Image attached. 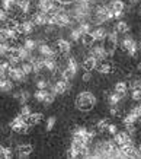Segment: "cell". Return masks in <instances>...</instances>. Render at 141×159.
I'll list each match as a JSON object with an SVG mask.
<instances>
[{
  "mask_svg": "<svg viewBox=\"0 0 141 159\" xmlns=\"http://www.w3.org/2000/svg\"><path fill=\"white\" fill-rule=\"evenodd\" d=\"M96 105H97V98L95 97V93H93L92 91L84 89V91H80L77 95H76L74 107H76V110L83 112V114L93 111Z\"/></svg>",
  "mask_w": 141,
  "mask_h": 159,
  "instance_id": "cell-1",
  "label": "cell"
},
{
  "mask_svg": "<svg viewBox=\"0 0 141 159\" xmlns=\"http://www.w3.org/2000/svg\"><path fill=\"white\" fill-rule=\"evenodd\" d=\"M112 19H115V15H113V10L111 9L109 5H96L93 7V15H92V20L99 26L102 24H106V22H111Z\"/></svg>",
  "mask_w": 141,
  "mask_h": 159,
  "instance_id": "cell-2",
  "label": "cell"
},
{
  "mask_svg": "<svg viewBox=\"0 0 141 159\" xmlns=\"http://www.w3.org/2000/svg\"><path fill=\"white\" fill-rule=\"evenodd\" d=\"M31 127H34V125L29 124V121L26 120L24 116H20V114H18V116L13 117V118L9 121V129L13 131V133L20 134V136L28 134L31 131Z\"/></svg>",
  "mask_w": 141,
  "mask_h": 159,
  "instance_id": "cell-3",
  "label": "cell"
},
{
  "mask_svg": "<svg viewBox=\"0 0 141 159\" xmlns=\"http://www.w3.org/2000/svg\"><path fill=\"white\" fill-rule=\"evenodd\" d=\"M119 48H121L124 53L128 54L130 57H135L137 53H138V50H140V44L132 38V35L125 34V37H124V38L121 39V43H119Z\"/></svg>",
  "mask_w": 141,
  "mask_h": 159,
  "instance_id": "cell-4",
  "label": "cell"
},
{
  "mask_svg": "<svg viewBox=\"0 0 141 159\" xmlns=\"http://www.w3.org/2000/svg\"><path fill=\"white\" fill-rule=\"evenodd\" d=\"M89 54L93 56L97 61H106L108 58H111V54H109V51H108L106 47H105V43L97 44L96 47L92 45V47L89 48Z\"/></svg>",
  "mask_w": 141,
  "mask_h": 159,
  "instance_id": "cell-5",
  "label": "cell"
},
{
  "mask_svg": "<svg viewBox=\"0 0 141 159\" xmlns=\"http://www.w3.org/2000/svg\"><path fill=\"white\" fill-rule=\"evenodd\" d=\"M20 31L16 28H10L7 25H3L0 29V39L2 41H18L20 37Z\"/></svg>",
  "mask_w": 141,
  "mask_h": 159,
  "instance_id": "cell-6",
  "label": "cell"
},
{
  "mask_svg": "<svg viewBox=\"0 0 141 159\" xmlns=\"http://www.w3.org/2000/svg\"><path fill=\"white\" fill-rule=\"evenodd\" d=\"M49 88H51V91H53L57 97H58V95H66V93L70 91V82L66 80V79H63V77H58Z\"/></svg>",
  "mask_w": 141,
  "mask_h": 159,
  "instance_id": "cell-7",
  "label": "cell"
},
{
  "mask_svg": "<svg viewBox=\"0 0 141 159\" xmlns=\"http://www.w3.org/2000/svg\"><path fill=\"white\" fill-rule=\"evenodd\" d=\"M9 77L13 80L15 83H25L26 80H28V75L22 70V67L19 66H15V67H10L9 70Z\"/></svg>",
  "mask_w": 141,
  "mask_h": 159,
  "instance_id": "cell-8",
  "label": "cell"
},
{
  "mask_svg": "<svg viewBox=\"0 0 141 159\" xmlns=\"http://www.w3.org/2000/svg\"><path fill=\"white\" fill-rule=\"evenodd\" d=\"M38 54L41 57H57L58 56V51H57V47H54L48 43H41L38 45Z\"/></svg>",
  "mask_w": 141,
  "mask_h": 159,
  "instance_id": "cell-9",
  "label": "cell"
},
{
  "mask_svg": "<svg viewBox=\"0 0 141 159\" xmlns=\"http://www.w3.org/2000/svg\"><path fill=\"white\" fill-rule=\"evenodd\" d=\"M55 47H57V51L61 57H66L68 54L71 53V39H67V38H58L55 41Z\"/></svg>",
  "mask_w": 141,
  "mask_h": 159,
  "instance_id": "cell-10",
  "label": "cell"
},
{
  "mask_svg": "<svg viewBox=\"0 0 141 159\" xmlns=\"http://www.w3.org/2000/svg\"><path fill=\"white\" fill-rule=\"evenodd\" d=\"M12 97H13V99H16V101L19 102L20 105H25V104L29 102L31 98H34V93H32L29 89L20 88V89L15 91V93H12Z\"/></svg>",
  "mask_w": 141,
  "mask_h": 159,
  "instance_id": "cell-11",
  "label": "cell"
},
{
  "mask_svg": "<svg viewBox=\"0 0 141 159\" xmlns=\"http://www.w3.org/2000/svg\"><path fill=\"white\" fill-rule=\"evenodd\" d=\"M15 152H16V156L20 159L29 158L31 155L34 153V146L31 145V143H18Z\"/></svg>",
  "mask_w": 141,
  "mask_h": 159,
  "instance_id": "cell-12",
  "label": "cell"
},
{
  "mask_svg": "<svg viewBox=\"0 0 141 159\" xmlns=\"http://www.w3.org/2000/svg\"><path fill=\"white\" fill-rule=\"evenodd\" d=\"M31 19L34 20V24L36 26H47L48 25V20H49V15L45 13V12H41V10H36Z\"/></svg>",
  "mask_w": 141,
  "mask_h": 159,
  "instance_id": "cell-13",
  "label": "cell"
},
{
  "mask_svg": "<svg viewBox=\"0 0 141 159\" xmlns=\"http://www.w3.org/2000/svg\"><path fill=\"white\" fill-rule=\"evenodd\" d=\"M97 66H99V61L93 56H90V54L86 56L82 61V67L84 72H93L95 69H97Z\"/></svg>",
  "mask_w": 141,
  "mask_h": 159,
  "instance_id": "cell-14",
  "label": "cell"
},
{
  "mask_svg": "<svg viewBox=\"0 0 141 159\" xmlns=\"http://www.w3.org/2000/svg\"><path fill=\"white\" fill-rule=\"evenodd\" d=\"M35 26H36V25L34 24L32 19H24V20H20L19 31L22 35H31V34H34Z\"/></svg>",
  "mask_w": 141,
  "mask_h": 159,
  "instance_id": "cell-15",
  "label": "cell"
},
{
  "mask_svg": "<svg viewBox=\"0 0 141 159\" xmlns=\"http://www.w3.org/2000/svg\"><path fill=\"white\" fill-rule=\"evenodd\" d=\"M113 140H115V143L118 146H122V145H126V143L132 142L134 137L125 130V131H118L117 134H113Z\"/></svg>",
  "mask_w": 141,
  "mask_h": 159,
  "instance_id": "cell-16",
  "label": "cell"
},
{
  "mask_svg": "<svg viewBox=\"0 0 141 159\" xmlns=\"http://www.w3.org/2000/svg\"><path fill=\"white\" fill-rule=\"evenodd\" d=\"M108 34H109V31H108L105 26H102V25L96 26V28L92 31V35L95 37V39H96L97 43H105L108 38Z\"/></svg>",
  "mask_w": 141,
  "mask_h": 159,
  "instance_id": "cell-17",
  "label": "cell"
},
{
  "mask_svg": "<svg viewBox=\"0 0 141 159\" xmlns=\"http://www.w3.org/2000/svg\"><path fill=\"white\" fill-rule=\"evenodd\" d=\"M105 98H106V102L109 107H113V105H119L121 101L124 99L121 93H118V92H105Z\"/></svg>",
  "mask_w": 141,
  "mask_h": 159,
  "instance_id": "cell-18",
  "label": "cell"
},
{
  "mask_svg": "<svg viewBox=\"0 0 141 159\" xmlns=\"http://www.w3.org/2000/svg\"><path fill=\"white\" fill-rule=\"evenodd\" d=\"M44 64H45V70L49 75H55L58 70V60L57 57H47L44 58Z\"/></svg>",
  "mask_w": 141,
  "mask_h": 159,
  "instance_id": "cell-19",
  "label": "cell"
},
{
  "mask_svg": "<svg viewBox=\"0 0 141 159\" xmlns=\"http://www.w3.org/2000/svg\"><path fill=\"white\" fill-rule=\"evenodd\" d=\"M96 72L100 75V76H109L113 73V64L111 61H100L99 63V66H97Z\"/></svg>",
  "mask_w": 141,
  "mask_h": 159,
  "instance_id": "cell-20",
  "label": "cell"
},
{
  "mask_svg": "<svg viewBox=\"0 0 141 159\" xmlns=\"http://www.w3.org/2000/svg\"><path fill=\"white\" fill-rule=\"evenodd\" d=\"M12 54H15V56H18V57L22 60V61H26V60H29V57H31V51L26 47H25L24 44H18V47L15 48V51Z\"/></svg>",
  "mask_w": 141,
  "mask_h": 159,
  "instance_id": "cell-21",
  "label": "cell"
},
{
  "mask_svg": "<svg viewBox=\"0 0 141 159\" xmlns=\"http://www.w3.org/2000/svg\"><path fill=\"white\" fill-rule=\"evenodd\" d=\"M15 88V82L10 79V77H6V79H0V92L2 93H10Z\"/></svg>",
  "mask_w": 141,
  "mask_h": 159,
  "instance_id": "cell-22",
  "label": "cell"
},
{
  "mask_svg": "<svg viewBox=\"0 0 141 159\" xmlns=\"http://www.w3.org/2000/svg\"><path fill=\"white\" fill-rule=\"evenodd\" d=\"M113 29H115L119 35H125V34H128V32H130V29H131V28H130V24H128L126 20L119 19V20H117V22H115Z\"/></svg>",
  "mask_w": 141,
  "mask_h": 159,
  "instance_id": "cell-23",
  "label": "cell"
},
{
  "mask_svg": "<svg viewBox=\"0 0 141 159\" xmlns=\"http://www.w3.org/2000/svg\"><path fill=\"white\" fill-rule=\"evenodd\" d=\"M16 9L19 10L20 15L31 13V10H32V0H19V3H18V7H16Z\"/></svg>",
  "mask_w": 141,
  "mask_h": 159,
  "instance_id": "cell-24",
  "label": "cell"
},
{
  "mask_svg": "<svg viewBox=\"0 0 141 159\" xmlns=\"http://www.w3.org/2000/svg\"><path fill=\"white\" fill-rule=\"evenodd\" d=\"M128 89H130V85L125 82V80H117L115 85H113V91L121 93L124 98H126V93H128Z\"/></svg>",
  "mask_w": 141,
  "mask_h": 159,
  "instance_id": "cell-25",
  "label": "cell"
},
{
  "mask_svg": "<svg viewBox=\"0 0 141 159\" xmlns=\"http://www.w3.org/2000/svg\"><path fill=\"white\" fill-rule=\"evenodd\" d=\"M108 125H109V117H102L95 123V129L97 130V133H106Z\"/></svg>",
  "mask_w": 141,
  "mask_h": 159,
  "instance_id": "cell-26",
  "label": "cell"
},
{
  "mask_svg": "<svg viewBox=\"0 0 141 159\" xmlns=\"http://www.w3.org/2000/svg\"><path fill=\"white\" fill-rule=\"evenodd\" d=\"M15 153H16V152L13 150V148H12V146H7V145H2V146H0V156H2L3 159H12Z\"/></svg>",
  "mask_w": 141,
  "mask_h": 159,
  "instance_id": "cell-27",
  "label": "cell"
},
{
  "mask_svg": "<svg viewBox=\"0 0 141 159\" xmlns=\"http://www.w3.org/2000/svg\"><path fill=\"white\" fill-rule=\"evenodd\" d=\"M109 6L113 10V13H117V12H125V9H126V5L124 0H111Z\"/></svg>",
  "mask_w": 141,
  "mask_h": 159,
  "instance_id": "cell-28",
  "label": "cell"
},
{
  "mask_svg": "<svg viewBox=\"0 0 141 159\" xmlns=\"http://www.w3.org/2000/svg\"><path fill=\"white\" fill-rule=\"evenodd\" d=\"M48 93H49L48 89H35V92H34V99L36 102L44 104V101L47 99V97H48Z\"/></svg>",
  "mask_w": 141,
  "mask_h": 159,
  "instance_id": "cell-29",
  "label": "cell"
},
{
  "mask_svg": "<svg viewBox=\"0 0 141 159\" xmlns=\"http://www.w3.org/2000/svg\"><path fill=\"white\" fill-rule=\"evenodd\" d=\"M22 44H24L25 47L29 50L31 53H34L35 50H38L39 41H38V39H35V38H29V37H28V38H25V39H24V43H22Z\"/></svg>",
  "mask_w": 141,
  "mask_h": 159,
  "instance_id": "cell-30",
  "label": "cell"
},
{
  "mask_svg": "<svg viewBox=\"0 0 141 159\" xmlns=\"http://www.w3.org/2000/svg\"><path fill=\"white\" fill-rule=\"evenodd\" d=\"M66 67H67L68 70H71L74 75H77V72H79V63H77V60H76V57H74V56H70V57L67 58V61H66Z\"/></svg>",
  "mask_w": 141,
  "mask_h": 159,
  "instance_id": "cell-31",
  "label": "cell"
},
{
  "mask_svg": "<svg viewBox=\"0 0 141 159\" xmlns=\"http://www.w3.org/2000/svg\"><path fill=\"white\" fill-rule=\"evenodd\" d=\"M82 47H84V48H90L93 44L96 43V39H95V37L92 35V32H89V34H84L82 38Z\"/></svg>",
  "mask_w": 141,
  "mask_h": 159,
  "instance_id": "cell-32",
  "label": "cell"
},
{
  "mask_svg": "<svg viewBox=\"0 0 141 159\" xmlns=\"http://www.w3.org/2000/svg\"><path fill=\"white\" fill-rule=\"evenodd\" d=\"M35 86H36V89H48V86H51V83H49L48 79H45V77L36 75V79H35Z\"/></svg>",
  "mask_w": 141,
  "mask_h": 159,
  "instance_id": "cell-33",
  "label": "cell"
},
{
  "mask_svg": "<svg viewBox=\"0 0 141 159\" xmlns=\"http://www.w3.org/2000/svg\"><path fill=\"white\" fill-rule=\"evenodd\" d=\"M44 118V114L41 112V111H36V112H32L29 117H28V121H29V124L32 125H38L41 121Z\"/></svg>",
  "mask_w": 141,
  "mask_h": 159,
  "instance_id": "cell-34",
  "label": "cell"
},
{
  "mask_svg": "<svg viewBox=\"0 0 141 159\" xmlns=\"http://www.w3.org/2000/svg\"><path fill=\"white\" fill-rule=\"evenodd\" d=\"M68 38L71 39L73 43H80V41H82L83 34H82V31L79 29V26H77V28H71V29H70V35H68Z\"/></svg>",
  "mask_w": 141,
  "mask_h": 159,
  "instance_id": "cell-35",
  "label": "cell"
},
{
  "mask_svg": "<svg viewBox=\"0 0 141 159\" xmlns=\"http://www.w3.org/2000/svg\"><path fill=\"white\" fill-rule=\"evenodd\" d=\"M18 3H19V0H2V9L13 12L18 7Z\"/></svg>",
  "mask_w": 141,
  "mask_h": 159,
  "instance_id": "cell-36",
  "label": "cell"
},
{
  "mask_svg": "<svg viewBox=\"0 0 141 159\" xmlns=\"http://www.w3.org/2000/svg\"><path fill=\"white\" fill-rule=\"evenodd\" d=\"M20 67H22V70H24L28 76H31L32 73H34V64L29 61V60H26V61H22L20 63Z\"/></svg>",
  "mask_w": 141,
  "mask_h": 159,
  "instance_id": "cell-37",
  "label": "cell"
},
{
  "mask_svg": "<svg viewBox=\"0 0 141 159\" xmlns=\"http://www.w3.org/2000/svg\"><path fill=\"white\" fill-rule=\"evenodd\" d=\"M79 29L82 31V34H89V32H92L93 29H92V24L89 22V20H84V22H80L79 24Z\"/></svg>",
  "mask_w": 141,
  "mask_h": 159,
  "instance_id": "cell-38",
  "label": "cell"
},
{
  "mask_svg": "<svg viewBox=\"0 0 141 159\" xmlns=\"http://www.w3.org/2000/svg\"><path fill=\"white\" fill-rule=\"evenodd\" d=\"M10 13H12V12H9V10H6V9H2V10H0V22H2L3 25H6L10 19H12Z\"/></svg>",
  "mask_w": 141,
  "mask_h": 159,
  "instance_id": "cell-39",
  "label": "cell"
},
{
  "mask_svg": "<svg viewBox=\"0 0 141 159\" xmlns=\"http://www.w3.org/2000/svg\"><path fill=\"white\" fill-rule=\"evenodd\" d=\"M34 111H32V108H31L29 104H25V105H20V111H19V114L20 116H24L26 120H28V117L32 114Z\"/></svg>",
  "mask_w": 141,
  "mask_h": 159,
  "instance_id": "cell-40",
  "label": "cell"
},
{
  "mask_svg": "<svg viewBox=\"0 0 141 159\" xmlns=\"http://www.w3.org/2000/svg\"><path fill=\"white\" fill-rule=\"evenodd\" d=\"M55 123H57V118L54 116H51V117H48L47 118V121H45V130L47 131H51L55 127Z\"/></svg>",
  "mask_w": 141,
  "mask_h": 159,
  "instance_id": "cell-41",
  "label": "cell"
},
{
  "mask_svg": "<svg viewBox=\"0 0 141 159\" xmlns=\"http://www.w3.org/2000/svg\"><path fill=\"white\" fill-rule=\"evenodd\" d=\"M130 98L134 102H141V89H131Z\"/></svg>",
  "mask_w": 141,
  "mask_h": 159,
  "instance_id": "cell-42",
  "label": "cell"
},
{
  "mask_svg": "<svg viewBox=\"0 0 141 159\" xmlns=\"http://www.w3.org/2000/svg\"><path fill=\"white\" fill-rule=\"evenodd\" d=\"M128 85L130 89H141V77H132Z\"/></svg>",
  "mask_w": 141,
  "mask_h": 159,
  "instance_id": "cell-43",
  "label": "cell"
},
{
  "mask_svg": "<svg viewBox=\"0 0 141 159\" xmlns=\"http://www.w3.org/2000/svg\"><path fill=\"white\" fill-rule=\"evenodd\" d=\"M119 114H121V108H119V105L109 107V116L111 117H118Z\"/></svg>",
  "mask_w": 141,
  "mask_h": 159,
  "instance_id": "cell-44",
  "label": "cell"
},
{
  "mask_svg": "<svg viewBox=\"0 0 141 159\" xmlns=\"http://www.w3.org/2000/svg\"><path fill=\"white\" fill-rule=\"evenodd\" d=\"M118 131H119V130H118V125L115 124V123H109V125H108V130H106L108 134L113 136V134H117Z\"/></svg>",
  "mask_w": 141,
  "mask_h": 159,
  "instance_id": "cell-45",
  "label": "cell"
},
{
  "mask_svg": "<svg viewBox=\"0 0 141 159\" xmlns=\"http://www.w3.org/2000/svg\"><path fill=\"white\" fill-rule=\"evenodd\" d=\"M92 79H93L92 72H84V73L82 75V80H83L84 83H89L90 80H92Z\"/></svg>",
  "mask_w": 141,
  "mask_h": 159,
  "instance_id": "cell-46",
  "label": "cell"
},
{
  "mask_svg": "<svg viewBox=\"0 0 141 159\" xmlns=\"http://www.w3.org/2000/svg\"><path fill=\"white\" fill-rule=\"evenodd\" d=\"M57 3L61 6H70L74 3V0H57Z\"/></svg>",
  "mask_w": 141,
  "mask_h": 159,
  "instance_id": "cell-47",
  "label": "cell"
},
{
  "mask_svg": "<svg viewBox=\"0 0 141 159\" xmlns=\"http://www.w3.org/2000/svg\"><path fill=\"white\" fill-rule=\"evenodd\" d=\"M128 2H130V5H138L141 0H128Z\"/></svg>",
  "mask_w": 141,
  "mask_h": 159,
  "instance_id": "cell-48",
  "label": "cell"
},
{
  "mask_svg": "<svg viewBox=\"0 0 141 159\" xmlns=\"http://www.w3.org/2000/svg\"><path fill=\"white\" fill-rule=\"evenodd\" d=\"M137 70H138V72L141 73V61H138V63H137Z\"/></svg>",
  "mask_w": 141,
  "mask_h": 159,
  "instance_id": "cell-49",
  "label": "cell"
},
{
  "mask_svg": "<svg viewBox=\"0 0 141 159\" xmlns=\"http://www.w3.org/2000/svg\"><path fill=\"white\" fill-rule=\"evenodd\" d=\"M140 124H141V118H140Z\"/></svg>",
  "mask_w": 141,
  "mask_h": 159,
  "instance_id": "cell-50",
  "label": "cell"
}]
</instances>
